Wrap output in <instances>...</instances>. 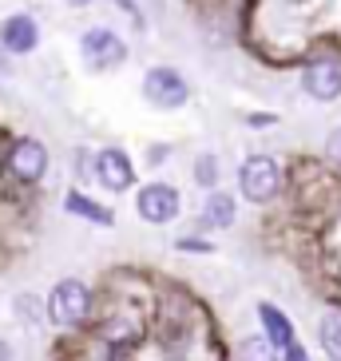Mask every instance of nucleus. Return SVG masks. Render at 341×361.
<instances>
[{"mask_svg": "<svg viewBox=\"0 0 341 361\" xmlns=\"http://www.w3.org/2000/svg\"><path fill=\"white\" fill-rule=\"evenodd\" d=\"M64 211H68V214H80V219H87V223H99V226H111V223H116V214L107 211V207L84 199L80 191H72V195L64 199Z\"/></svg>", "mask_w": 341, "mask_h": 361, "instance_id": "ddd939ff", "label": "nucleus"}, {"mask_svg": "<svg viewBox=\"0 0 341 361\" xmlns=\"http://www.w3.org/2000/svg\"><path fill=\"white\" fill-rule=\"evenodd\" d=\"M139 338H143V326H139L135 314H116V318L107 322V341H111V353H128Z\"/></svg>", "mask_w": 341, "mask_h": 361, "instance_id": "9b49d317", "label": "nucleus"}, {"mask_svg": "<svg viewBox=\"0 0 341 361\" xmlns=\"http://www.w3.org/2000/svg\"><path fill=\"white\" fill-rule=\"evenodd\" d=\"M116 4H119V8H128L131 16H135V0H116Z\"/></svg>", "mask_w": 341, "mask_h": 361, "instance_id": "aec40b11", "label": "nucleus"}, {"mask_svg": "<svg viewBox=\"0 0 341 361\" xmlns=\"http://www.w3.org/2000/svg\"><path fill=\"white\" fill-rule=\"evenodd\" d=\"M135 207H139V219H143V223L163 226V223H170V219L179 214V191H175L170 183H151V187L139 191Z\"/></svg>", "mask_w": 341, "mask_h": 361, "instance_id": "39448f33", "label": "nucleus"}, {"mask_svg": "<svg viewBox=\"0 0 341 361\" xmlns=\"http://www.w3.org/2000/svg\"><path fill=\"white\" fill-rule=\"evenodd\" d=\"M321 350L330 353V357H341V314H326L321 318Z\"/></svg>", "mask_w": 341, "mask_h": 361, "instance_id": "4468645a", "label": "nucleus"}, {"mask_svg": "<svg viewBox=\"0 0 341 361\" xmlns=\"http://www.w3.org/2000/svg\"><path fill=\"white\" fill-rule=\"evenodd\" d=\"M326 159H330L333 167H341V128L333 131L330 139H326Z\"/></svg>", "mask_w": 341, "mask_h": 361, "instance_id": "dca6fc26", "label": "nucleus"}, {"mask_svg": "<svg viewBox=\"0 0 341 361\" xmlns=\"http://www.w3.org/2000/svg\"><path fill=\"white\" fill-rule=\"evenodd\" d=\"M179 250H203V255H206L211 246H206V243H199V238H179Z\"/></svg>", "mask_w": 341, "mask_h": 361, "instance_id": "f3484780", "label": "nucleus"}, {"mask_svg": "<svg viewBox=\"0 0 341 361\" xmlns=\"http://www.w3.org/2000/svg\"><path fill=\"white\" fill-rule=\"evenodd\" d=\"M282 357H290V361H302V357H306V350H302L298 341H294V345H286V350H282Z\"/></svg>", "mask_w": 341, "mask_h": 361, "instance_id": "a211bd4d", "label": "nucleus"}, {"mask_svg": "<svg viewBox=\"0 0 341 361\" xmlns=\"http://www.w3.org/2000/svg\"><path fill=\"white\" fill-rule=\"evenodd\" d=\"M143 96H147V104L163 107V111H175V107H182L191 99V87H187V80L175 68H151L143 75Z\"/></svg>", "mask_w": 341, "mask_h": 361, "instance_id": "20e7f679", "label": "nucleus"}, {"mask_svg": "<svg viewBox=\"0 0 341 361\" xmlns=\"http://www.w3.org/2000/svg\"><path fill=\"white\" fill-rule=\"evenodd\" d=\"M258 318H262V329H266V338L274 350H286V345H294V326H290V318L282 314L278 306H258Z\"/></svg>", "mask_w": 341, "mask_h": 361, "instance_id": "9d476101", "label": "nucleus"}, {"mask_svg": "<svg viewBox=\"0 0 341 361\" xmlns=\"http://www.w3.org/2000/svg\"><path fill=\"white\" fill-rule=\"evenodd\" d=\"M302 87H306V96H314L318 104L337 99L341 96V64H333V60H314V64L302 72Z\"/></svg>", "mask_w": 341, "mask_h": 361, "instance_id": "0eeeda50", "label": "nucleus"}, {"mask_svg": "<svg viewBox=\"0 0 341 361\" xmlns=\"http://www.w3.org/2000/svg\"><path fill=\"white\" fill-rule=\"evenodd\" d=\"M194 179L203 183V187H214V183H218V159H214V155H203L199 167H194Z\"/></svg>", "mask_w": 341, "mask_h": 361, "instance_id": "2eb2a0df", "label": "nucleus"}, {"mask_svg": "<svg viewBox=\"0 0 341 361\" xmlns=\"http://www.w3.org/2000/svg\"><path fill=\"white\" fill-rule=\"evenodd\" d=\"M68 4H87V0H68Z\"/></svg>", "mask_w": 341, "mask_h": 361, "instance_id": "412c9836", "label": "nucleus"}, {"mask_svg": "<svg viewBox=\"0 0 341 361\" xmlns=\"http://www.w3.org/2000/svg\"><path fill=\"white\" fill-rule=\"evenodd\" d=\"M235 223V199L226 191H211L203 202V226H230Z\"/></svg>", "mask_w": 341, "mask_h": 361, "instance_id": "f8f14e48", "label": "nucleus"}, {"mask_svg": "<svg viewBox=\"0 0 341 361\" xmlns=\"http://www.w3.org/2000/svg\"><path fill=\"white\" fill-rule=\"evenodd\" d=\"M40 44V24L28 16V12H16L8 20L0 24V48L12 56H28Z\"/></svg>", "mask_w": 341, "mask_h": 361, "instance_id": "6e6552de", "label": "nucleus"}, {"mask_svg": "<svg viewBox=\"0 0 341 361\" xmlns=\"http://www.w3.org/2000/svg\"><path fill=\"white\" fill-rule=\"evenodd\" d=\"M96 175H99V183H104L107 191H128L131 183H135V167H131L128 151H119V147L99 151L96 155Z\"/></svg>", "mask_w": 341, "mask_h": 361, "instance_id": "1a4fd4ad", "label": "nucleus"}, {"mask_svg": "<svg viewBox=\"0 0 341 361\" xmlns=\"http://www.w3.org/2000/svg\"><path fill=\"white\" fill-rule=\"evenodd\" d=\"M238 187H242V195L250 202H270L278 195V187H282V171H278V163L270 155H250L242 163V171H238Z\"/></svg>", "mask_w": 341, "mask_h": 361, "instance_id": "f03ea898", "label": "nucleus"}, {"mask_svg": "<svg viewBox=\"0 0 341 361\" xmlns=\"http://www.w3.org/2000/svg\"><path fill=\"white\" fill-rule=\"evenodd\" d=\"M48 171V151L36 139H16L8 151V175L20 183H40Z\"/></svg>", "mask_w": 341, "mask_h": 361, "instance_id": "423d86ee", "label": "nucleus"}, {"mask_svg": "<svg viewBox=\"0 0 341 361\" xmlns=\"http://www.w3.org/2000/svg\"><path fill=\"white\" fill-rule=\"evenodd\" d=\"M250 123L254 128H266V123H274V116H250Z\"/></svg>", "mask_w": 341, "mask_h": 361, "instance_id": "6ab92c4d", "label": "nucleus"}, {"mask_svg": "<svg viewBox=\"0 0 341 361\" xmlns=\"http://www.w3.org/2000/svg\"><path fill=\"white\" fill-rule=\"evenodd\" d=\"M80 52H84V60L96 72H111V68H119L128 60V44L119 40L111 28H87L80 36Z\"/></svg>", "mask_w": 341, "mask_h": 361, "instance_id": "7ed1b4c3", "label": "nucleus"}, {"mask_svg": "<svg viewBox=\"0 0 341 361\" xmlns=\"http://www.w3.org/2000/svg\"><path fill=\"white\" fill-rule=\"evenodd\" d=\"M87 314H92V290L75 278L56 282V290L48 294V318L60 329H75L87 322Z\"/></svg>", "mask_w": 341, "mask_h": 361, "instance_id": "f257e3e1", "label": "nucleus"}]
</instances>
